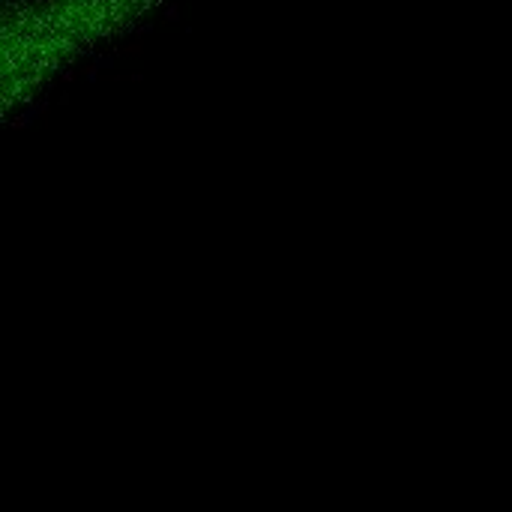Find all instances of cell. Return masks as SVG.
<instances>
[{
	"label": "cell",
	"mask_w": 512,
	"mask_h": 512,
	"mask_svg": "<svg viewBox=\"0 0 512 512\" xmlns=\"http://www.w3.org/2000/svg\"><path fill=\"white\" fill-rule=\"evenodd\" d=\"M162 0H0V117Z\"/></svg>",
	"instance_id": "cell-1"
}]
</instances>
